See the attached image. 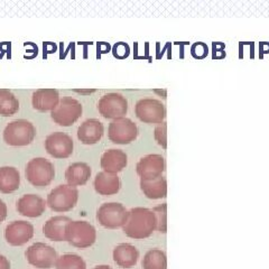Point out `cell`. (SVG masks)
Returning <instances> with one entry per match:
<instances>
[{"label":"cell","instance_id":"1","mask_svg":"<svg viewBox=\"0 0 269 269\" xmlns=\"http://www.w3.org/2000/svg\"><path fill=\"white\" fill-rule=\"evenodd\" d=\"M127 237L133 239H146L156 230V219L152 210L134 208L128 211V218L122 227Z\"/></svg>","mask_w":269,"mask_h":269},{"label":"cell","instance_id":"2","mask_svg":"<svg viewBox=\"0 0 269 269\" xmlns=\"http://www.w3.org/2000/svg\"><path fill=\"white\" fill-rule=\"evenodd\" d=\"M36 136V128L26 119L13 120L3 130L4 143L13 147H22L31 144Z\"/></svg>","mask_w":269,"mask_h":269},{"label":"cell","instance_id":"3","mask_svg":"<svg viewBox=\"0 0 269 269\" xmlns=\"http://www.w3.org/2000/svg\"><path fill=\"white\" fill-rule=\"evenodd\" d=\"M26 180L36 188H45L53 182L55 177V168L48 159L36 157L30 159L25 170Z\"/></svg>","mask_w":269,"mask_h":269},{"label":"cell","instance_id":"4","mask_svg":"<svg viewBox=\"0 0 269 269\" xmlns=\"http://www.w3.org/2000/svg\"><path fill=\"white\" fill-rule=\"evenodd\" d=\"M97 240V231L86 221H71L65 230V241L75 248L84 249L93 246Z\"/></svg>","mask_w":269,"mask_h":269},{"label":"cell","instance_id":"5","mask_svg":"<svg viewBox=\"0 0 269 269\" xmlns=\"http://www.w3.org/2000/svg\"><path fill=\"white\" fill-rule=\"evenodd\" d=\"M79 201V190L68 184L58 185L47 195L46 204L52 211L68 212Z\"/></svg>","mask_w":269,"mask_h":269},{"label":"cell","instance_id":"6","mask_svg":"<svg viewBox=\"0 0 269 269\" xmlns=\"http://www.w3.org/2000/svg\"><path fill=\"white\" fill-rule=\"evenodd\" d=\"M83 112L82 104L72 97L60 99L57 107L51 111L53 121L62 127H70L80 119Z\"/></svg>","mask_w":269,"mask_h":269},{"label":"cell","instance_id":"7","mask_svg":"<svg viewBox=\"0 0 269 269\" xmlns=\"http://www.w3.org/2000/svg\"><path fill=\"white\" fill-rule=\"evenodd\" d=\"M128 218V211L121 203L108 202L103 203L97 211V220L107 229L122 228Z\"/></svg>","mask_w":269,"mask_h":269},{"label":"cell","instance_id":"8","mask_svg":"<svg viewBox=\"0 0 269 269\" xmlns=\"http://www.w3.org/2000/svg\"><path fill=\"white\" fill-rule=\"evenodd\" d=\"M136 117L146 124H162L166 117V108L162 101L153 98H143L135 106Z\"/></svg>","mask_w":269,"mask_h":269},{"label":"cell","instance_id":"9","mask_svg":"<svg viewBox=\"0 0 269 269\" xmlns=\"http://www.w3.org/2000/svg\"><path fill=\"white\" fill-rule=\"evenodd\" d=\"M25 257L28 264L38 269L54 267L58 258L56 250L44 243H36L29 246L25 252Z\"/></svg>","mask_w":269,"mask_h":269},{"label":"cell","instance_id":"10","mask_svg":"<svg viewBox=\"0 0 269 269\" xmlns=\"http://www.w3.org/2000/svg\"><path fill=\"white\" fill-rule=\"evenodd\" d=\"M98 110L100 115L106 119H120V118H125L127 111H128V101L120 93H107L100 98Z\"/></svg>","mask_w":269,"mask_h":269},{"label":"cell","instance_id":"11","mask_svg":"<svg viewBox=\"0 0 269 269\" xmlns=\"http://www.w3.org/2000/svg\"><path fill=\"white\" fill-rule=\"evenodd\" d=\"M108 137L113 144L128 145L138 137V127L128 118H120L109 124Z\"/></svg>","mask_w":269,"mask_h":269},{"label":"cell","instance_id":"12","mask_svg":"<svg viewBox=\"0 0 269 269\" xmlns=\"http://www.w3.org/2000/svg\"><path fill=\"white\" fill-rule=\"evenodd\" d=\"M44 144L46 152L52 157L58 159L70 157L74 149V143L71 136L61 131L48 135Z\"/></svg>","mask_w":269,"mask_h":269},{"label":"cell","instance_id":"13","mask_svg":"<svg viewBox=\"0 0 269 269\" xmlns=\"http://www.w3.org/2000/svg\"><path fill=\"white\" fill-rule=\"evenodd\" d=\"M165 171V159L162 155L149 154L146 155L137 163L136 172L141 180L152 181L161 177Z\"/></svg>","mask_w":269,"mask_h":269},{"label":"cell","instance_id":"14","mask_svg":"<svg viewBox=\"0 0 269 269\" xmlns=\"http://www.w3.org/2000/svg\"><path fill=\"white\" fill-rule=\"evenodd\" d=\"M34 237V227L28 221L17 220L13 221L6 227L4 229V239L7 243L18 247V246H24L25 244Z\"/></svg>","mask_w":269,"mask_h":269},{"label":"cell","instance_id":"15","mask_svg":"<svg viewBox=\"0 0 269 269\" xmlns=\"http://www.w3.org/2000/svg\"><path fill=\"white\" fill-rule=\"evenodd\" d=\"M17 211L22 217L39 218L46 210L47 204L43 198L36 194H25L17 201Z\"/></svg>","mask_w":269,"mask_h":269},{"label":"cell","instance_id":"16","mask_svg":"<svg viewBox=\"0 0 269 269\" xmlns=\"http://www.w3.org/2000/svg\"><path fill=\"white\" fill-rule=\"evenodd\" d=\"M60 102V94L54 89L36 90L31 95V104L35 110L40 112L53 111Z\"/></svg>","mask_w":269,"mask_h":269},{"label":"cell","instance_id":"17","mask_svg":"<svg viewBox=\"0 0 269 269\" xmlns=\"http://www.w3.org/2000/svg\"><path fill=\"white\" fill-rule=\"evenodd\" d=\"M104 134L102 122L98 119H88L83 121L77 129V139L82 144L94 145L101 140Z\"/></svg>","mask_w":269,"mask_h":269},{"label":"cell","instance_id":"18","mask_svg":"<svg viewBox=\"0 0 269 269\" xmlns=\"http://www.w3.org/2000/svg\"><path fill=\"white\" fill-rule=\"evenodd\" d=\"M128 157L121 149H108L101 156V168L103 172L110 174H118L127 166Z\"/></svg>","mask_w":269,"mask_h":269},{"label":"cell","instance_id":"19","mask_svg":"<svg viewBox=\"0 0 269 269\" xmlns=\"http://www.w3.org/2000/svg\"><path fill=\"white\" fill-rule=\"evenodd\" d=\"M71 221L70 218L64 216H56L48 219L43 226V234L52 241H56V243L65 241V230Z\"/></svg>","mask_w":269,"mask_h":269},{"label":"cell","instance_id":"20","mask_svg":"<svg viewBox=\"0 0 269 269\" xmlns=\"http://www.w3.org/2000/svg\"><path fill=\"white\" fill-rule=\"evenodd\" d=\"M95 192L100 195H115L120 191L121 182L119 176L117 174H110V173L100 172L97 174L93 182Z\"/></svg>","mask_w":269,"mask_h":269},{"label":"cell","instance_id":"21","mask_svg":"<svg viewBox=\"0 0 269 269\" xmlns=\"http://www.w3.org/2000/svg\"><path fill=\"white\" fill-rule=\"evenodd\" d=\"M113 261L121 268L134 267L139 259V252L130 244L118 245L112 253Z\"/></svg>","mask_w":269,"mask_h":269},{"label":"cell","instance_id":"22","mask_svg":"<svg viewBox=\"0 0 269 269\" xmlns=\"http://www.w3.org/2000/svg\"><path fill=\"white\" fill-rule=\"evenodd\" d=\"M91 177V167L86 163H73L66 168L65 180L71 186H82L88 183Z\"/></svg>","mask_w":269,"mask_h":269},{"label":"cell","instance_id":"23","mask_svg":"<svg viewBox=\"0 0 269 269\" xmlns=\"http://www.w3.org/2000/svg\"><path fill=\"white\" fill-rule=\"evenodd\" d=\"M20 185V174L12 166L0 167V192L10 194L16 192Z\"/></svg>","mask_w":269,"mask_h":269},{"label":"cell","instance_id":"24","mask_svg":"<svg viewBox=\"0 0 269 269\" xmlns=\"http://www.w3.org/2000/svg\"><path fill=\"white\" fill-rule=\"evenodd\" d=\"M140 189L150 200L164 199L167 195V182L164 176L152 181L140 180Z\"/></svg>","mask_w":269,"mask_h":269},{"label":"cell","instance_id":"25","mask_svg":"<svg viewBox=\"0 0 269 269\" xmlns=\"http://www.w3.org/2000/svg\"><path fill=\"white\" fill-rule=\"evenodd\" d=\"M19 110V101L16 95L7 89H0V115L9 117Z\"/></svg>","mask_w":269,"mask_h":269},{"label":"cell","instance_id":"26","mask_svg":"<svg viewBox=\"0 0 269 269\" xmlns=\"http://www.w3.org/2000/svg\"><path fill=\"white\" fill-rule=\"evenodd\" d=\"M143 269H167V257L162 250L152 249L145 255Z\"/></svg>","mask_w":269,"mask_h":269},{"label":"cell","instance_id":"27","mask_svg":"<svg viewBox=\"0 0 269 269\" xmlns=\"http://www.w3.org/2000/svg\"><path fill=\"white\" fill-rule=\"evenodd\" d=\"M56 269H86L84 259L79 255L65 254L57 258L55 263Z\"/></svg>","mask_w":269,"mask_h":269},{"label":"cell","instance_id":"28","mask_svg":"<svg viewBox=\"0 0 269 269\" xmlns=\"http://www.w3.org/2000/svg\"><path fill=\"white\" fill-rule=\"evenodd\" d=\"M166 207L167 205L164 203L161 205L155 207L152 211L156 219V230L159 232H166L167 230V220H166Z\"/></svg>","mask_w":269,"mask_h":269},{"label":"cell","instance_id":"29","mask_svg":"<svg viewBox=\"0 0 269 269\" xmlns=\"http://www.w3.org/2000/svg\"><path fill=\"white\" fill-rule=\"evenodd\" d=\"M166 122H162L158 126H156L155 128L154 135L155 139H156L157 143L162 146L164 149H166L167 147V141H166Z\"/></svg>","mask_w":269,"mask_h":269},{"label":"cell","instance_id":"30","mask_svg":"<svg viewBox=\"0 0 269 269\" xmlns=\"http://www.w3.org/2000/svg\"><path fill=\"white\" fill-rule=\"evenodd\" d=\"M191 53H192V56L195 58H204L208 56L209 54V48L207 46V44L202 42H198L193 44L192 48H191Z\"/></svg>","mask_w":269,"mask_h":269},{"label":"cell","instance_id":"31","mask_svg":"<svg viewBox=\"0 0 269 269\" xmlns=\"http://www.w3.org/2000/svg\"><path fill=\"white\" fill-rule=\"evenodd\" d=\"M115 56L120 58V53H122V58H125L129 55V46L126 43H118L113 48Z\"/></svg>","mask_w":269,"mask_h":269},{"label":"cell","instance_id":"32","mask_svg":"<svg viewBox=\"0 0 269 269\" xmlns=\"http://www.w3.org/2000/svg\"><path fill=\"white\" fill-rule=\"evenodd\" d=\"M7 214H8L7 205L2 201V200H0V223L6 220Z\"/></svg>","mask_w":269,"mask_h":269},{"label":"cell","instance_id":"33","mask_svg":"<svg viewBox=\"0 0 269 269\" xmlns=\"http://www.w3.org/2000/svg\"><path fill=\"white\" fill-rule=\"evenodd\" d=\"M0 269H10V262L2 255H0Z\"/></svg>","mask_w":269,"mask_h":269},{"label":"cell","instance_id":"34","mask_svg":"<svg viewBox=\"0 0 269 269\" xmlns=\"http://www.w3.org/2000/svg\"><path fill=\"white\" fill-rule=\"evenodd\" d=\"M93 269H112V268L108 265H99L97 267H94Z\"/></svg>","mask_w":269,"mask_h":269}]
</instances>
